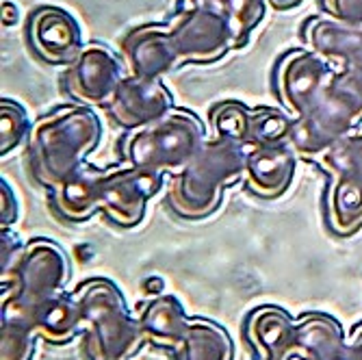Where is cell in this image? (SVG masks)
<instances>
[{
  "instance_id": "1",
  "label": "cell",
  "mask_w": 362,
  "mask_h": 360,
  "mask_svg": "<svg viewBox=\"0 0 362 360\" xmlns=\"http://www.w3.org/2000/svg\"><path fill=\"white\" fill-rule=\"evenodd\" d=\"M103 137V124L91 107L63 105L30 126L26 139L28 170L37 185L57 189L85 168V158Z\"/></svg>"
},
{
  "instance_id": "2",
  "label": "cell",
  "mask_w": 362,
  "mask_h": 360,
  "mask_svg": "<svg viewBox=\"0 0 362 360\" xmlns=\"http://www.w3.org/2000/svg\"><path fill=\"white\" fill-rule=\"evenodd\" d=\"M247 148L228 139H209L189 166L174 174L168 207L182 219H204L217 211L223 189L243 180Z\"/></svg>"
},
{
  "instance_id": "3",
  "label": "cell",
  "mask_w": 362,
  "mask_h": 360,
  "mask_svg": "<svg viewBox=\"0 0 362 360\" xmlns=\"http://www.w3.org/2000/svg\"><path fill=\"white\" fill-rule=\"evenodd\" d=\"M209 141L202 120L189 109H172L160 120L128 130L119 139V158L150 174H178Z\"/></svg>"
},
{
  "instance_id": "4",
  "label": "cell",
  "mask_w": 362,
  "mask_h": 360,
  "mask_svg": "<svg viewBox=\"0 0 362 360\" xmlns=\"http://www.w3.org/2000/svg\"><path fill=\"white\" fill-rule=\"evenodd\" d=\"M362 124V74L351 70L334 72L315 105L300 117H293L288 148L298 158L315 161L325 148Z\"/></svg>"
},
{
  "instance_id": "5",
  "label": "cell",
  "mask_w": 362,
  "mask_h": 360,
  "mask_svg": "<svg viewBox=\"0 0 362 360\" xmlns=\"http://www.w3.org/2000/svg\"><path fill=\"white\" fill-rule=\"evenodd\" d=\"M313 163L327 174L323 213L330 231L341 237L358 233L362 228V128L325 148Z\"/></svg>"
},
{
  "instance_id": "6",
  "label": "cell",
  "mask_w": 362,
  "mask_h": 360,
  "mask_svg": "<svg viewBox=\"0 0 362 360\" xmlns=\"http://www.w3.org/2000/svg\"><path fill=\"white\" fill-rule=\"evenodd\" d=\"M76 304L81 319L91 325V349L98 358L117 360L137 349L139 332L111 282H85L76 293Z\"/></svg>"
},
{
  "instance_id": "7",
  "label": "cell",
  "mask_w": 362,
  "mask_h": 360,
  "mask_svg": "<svg viewBox=\"0 0 362 360\" xmlns=\"http://www.w3.org/2000/svg\"><path fill=\"white\" fill-rule=\"evenodd\" d=\"M124 65L107 44L89 42L70 65H65L59 81L61 91L72 98L74 105L107 107L128 74Z\"/></svg>"
},
{
  "instance_id": "8",
  "label": "cell",
  "mask_w": 362,
  "mask_h": 360,
  "mask_svg": "<svg viewBox=\"0 0 362 360\" xmlns=\"http://www.w3.org/2000/svg\"><path fill=\"white\" fill-rule=\"evenodd\" d=\"M334 68L308 48H291L274 65L272 89L280 107L291 115H304L334 76Z\"/></svg>"
},
{
  "instance_id": "9",
  "label": "cell",
  "mask_w": 362,
  "mask_h": 360,
  "mask_svg": "<svg viewBox=\"0 0 362 360\" xmlns=\"http://www.w3.org/2000/svg\"><path fill=\"white\" fill-rule=\"evenodd\" d=\"M165 24L182 68L215 63L235 48L233 28L215 7L178 9Z\"/></svg>"
},
{
  "instance_id": "10",
  "label": "cell",
  "mask_w": 362,
  "mask_h": 360,
  "mask_svg": "<svg viewBox=\"0 0 362 360\" xmlns=\"http://www.w3.org/2000/svg\"><path fill=\"white\" fill-rule=\"evenodd\" d=\"M163 176L141 172L130 166L100 170L98 180V211L119 228H135L148 209V202L160 191Z\"/></svg>"
},
{
  "instance_id": "11",
  "label": "cell",
  "mask_w": 362,
  "mask_h": 360,
  "mask_svg": "<svg viewBox=\"0 0 362 360\" xmlns=\"http://www.w3.org/2000/svg\"><path fill=\"white\" fill-rule=\"evenodd\" d=\"M68 278V260L59 245L46 239H35L26 245L16 269L18 298L7 302L5 310L20 313L33 319L35 308L50 298V293L63 286Z\"/></svg>"
},
{
  "instance_id": "12",
  "label": "cell",
  "mask_w": 362,
  "mask_h": 360,
  "mask_svg": "<svg viewBox=\"0 0 362 360\" xmlns=\"http://www.w3.org/2000/svg\"><path fill=\"white\" fill-rule=\"evenodd\" d=\"M24 33L30 52L46 65H70L85 46L78 20L57 5L33 9Z\"/></svg>"
},
{
  "instance_id": "13",
  "label": "cell",
  "mask_w": 362,
  "mask_h": 360,
  "mask_svg": "<svg viewBox=\"0 0 362 360\" xmlns=\"http://www.w3.org/2000/svg\"><path fill=\"white\" fill-rule=\"evenodd\" d=\"M174 109V98L160 79H144L126 74L113 100L105 107L109 120L128 130L148 126Z\"/></svg>"
},
{
  "instance_id": "14",
  "label": "cell",
  "mask_w": 362,
  "mask_h": 360,
  "mask_svg": "<svg viewBox=\"0 0 362 360\" xmlns=\"http://www.w3.org/2000/svg\"><path fill=\"white\" fill-rule=\"evenodd\" d=\"M128 74L144 79H163L182 68L170 37L168 24L146 22L130 28L119 44Z\"/></svg>"
},
{
  "instance_id": "15",
  "label": "cell",
  "mask_w": 362,
  "mask_h": 360,
  "mask_svg": "<svg viewBox=\"0 0 362 360\" xmlns=\"http://www.w3.org/2000/svg\"><path fill=\"white\" fill-rule=\"evenodd\" d=\"M304 48L325 59L332 68L362 74V24H345L325 16H310L300 28Z\"/></svg>"
},
{
  "instance_id": "16",
  "label": "cell",
  "mask_w": 362,
  "mask_h": 360,
  "mask_svg": "<svg viewBox=\"0 0 362 360\" xmlns=\"http://www.w3.org/2000/svg\"><path fill=\"white\" fill-rule=\"evenodd\" d=\"M245 148V191L258 200H276L280 195H284L295 178V172H298V154L288 148V144Z\"/></svg>"
},
{
  "instance_id": "17",
  "label": "cell",
  "mask_w": 362,
  "mask_h": 360,
  "mask_svg": "<svg viewBox=\"0 0 362 360\" xmlns=\"http://www.w3.org/2000/svg\"><path fill=\"white\" fill-rule=\"evenodd\" d=\"M98 180L100 170L85 166L72 178L50 191L52 211L65 221H85L98 211Z\"/></svg>"
},
{
  "instance_id": "18",
  "label": "cell",
  "mask_w": 362,
  "mask_h": 360,
  "mask_svg": "<svg viewBox=\"0 0 362 360\" xmlns=\"http://www.w3.org/2000/svg\"><path fill=\"white\" fill-rule=\"evenodd\" d=\"M250 339L265 360L288 358L295 343V328L288 317L276 308L256 310L250 319Z\"/></svg>"
},
{
  "instance_id": "19",
  "label": "cell",
  "mask_w": 362,
  "mask_h": 360,
  "mask_svg": "<svg viewBox=\"0 0 362 360\" xmlns=\"http://www.w3.org/2000/svg\"><path fill=\"white\" fill-rule=\"evenodd\" d=\"M189 328L191 325H187L180 306L170 298L152 302L141 317L144 335L160 345H180Z\"/></svg>"
},
{
  "instance_id": "20",
  "label": "cell",
  "mask_w": 362,
  "mask_h": 360,
  "mask_svg": "<svg viewBox=\"0 0 362 360\" xmlns=\"http://www.w3.org/2000/svg\"><path fill=\"white\" fill-rule=\"evenodd\" d=\"M233 345L223 330L206 321L193 323L180 343V360H230Z\"/></svg>"
},
{
  "instance_id": "21",
  "label": "cell",
  "mask_w": 362,
  "mask_h": 360,
  "mask_svg": "<svg viewBox=\"0 0 362 360\" xmlns=\"http://www.w3.org/2000/svg\"><path fill=\"white\" fill-rule=\"evenodd\" d=\"M267 0H217L215 9L233 28L235 48L247 46L252 33L267 16Z\"/></svg>"
},
{
  "instance_id": "22",
  "label": "cell",
  "mask_w": 362,
  "mask_h": 360,
  "mask_svg": "<svg viewBox=\"0 0 362 360\" xmlns=\"http://www.w3.org/2000/svg\"><path fill=\"white\" fill-rule=\"evenodd\" d=\"M209 122L213 128V137L237 141V144H247L252 109H247L239 100H221L211 107Z\"/></svg>"
},
{
  "instance_id": "23",
  "label": "cell",
  "mask_w": 362,
  "mask_h": 360,
  "mask_svg": "<svg viewBox=\"0 0 362 360\" xmlns=\"http://www.w3.org/2000/svg\"><path fill=\"white\" fill-rule=\"evenodd\" d=\"M293 126V117L286 111H278L272 107L252 109L250 137L245 146H278L288 141V133Z\"/></svg>"
},
{
  "instance_id": "24",
  "label": "cell",
  "mask_w": 362,
  "mask_h": 360,
  "mask_svg": "<svg viewBox=\"0 0 362 360\" xmlns=\"http://www.w3.org/2000/svg\"><path fill=\"white\" fill-rule=\"evenodd\" d=\"M30 126L26 109L16 100L3 98L0 100V154L5 156L26 141Z\"/></svg>"
},
{
  "instance_id": "25",
  "label": "cell",
  "mask_w": 362,
  "mask_h": 360,
  "mask_svg": "<svg viewBox=\"0 0 362 360\" xmlns=\"http://www.w3.org/2000/svg\"><path fill=\"white\" fill-rule=\"evenodd\" d=\"M319 9L337 22L362 24V0H319Z\"/></svg>"
},
{
  "instance_id": "26",
  "label": "cell",
  "mask_w": 362,
  "mask_h": 360,
  "mask_svg": "<svg viewBox=\"0 0 362 360\" xmlns=\"http://www.w3.org/2000/svg\"><path fill=\"white\" fill-rule=\"evenodd\" d=\"M18 195L11 189V185L3 178L0 180V223L3 228H9L18 219Z\"/></svg>"
},
{
  "instance_id": "27",
  "label": "cell",
  "mask_w": 362,
  "mask_h": 360,
  "mask_svg": "<svg viewBox=\"0 0 362 360\" xmlns=\"http://www.w3.org/2000/svg\"><path fill=\"white\" fill-rule=\"evenodd\" d=\"M341 360H362V325L356 330V335L351 339V345L347 349H343Z\"/></svg>"
},
{
  "instance_id": "28",
  "label": "cell",
  "mask_w": 362,
  "mask_h": 360,
  "mask_svg": "<svg viewBox=\"0 0 362 360\" xmlns=\"http://www.w3.org/2000/svg\"><path fill=\"white\" fill-rule=\"evenodd\" d=\"M18 18H20L18 7L11 3V0H3V24L5 26H16L18 24Z\"/></svg>"
},
{
  "instance_id": "29",
  "label": "cell",
  "mask_w": 362,
  "mask_h": 360,
  "mask_svg": "<svg viewBox=\"0 0 362 360\" xmlns=\"http://www.w3.org/2000/svg\"><path fill=\"white\" fill-rule=\"evenodd\" d=\"M302 3V0H267V5L276 11H291Z\"/></svg>"
},
{
  "instance_id": "30",
  "label": "cell",
  "mask_w": 362,
  "mask_h": 360,
  "mask_svg": "<svg viewBox=\"0 0 362 360\" xmlns=\"http://www.w3.org/2000/svg\"><path fill=\"white\" fill-rule=\"evenodd\" d=\"M217 0H180V9H197V7H215Z\"/></svg>"
}]
</instances>
